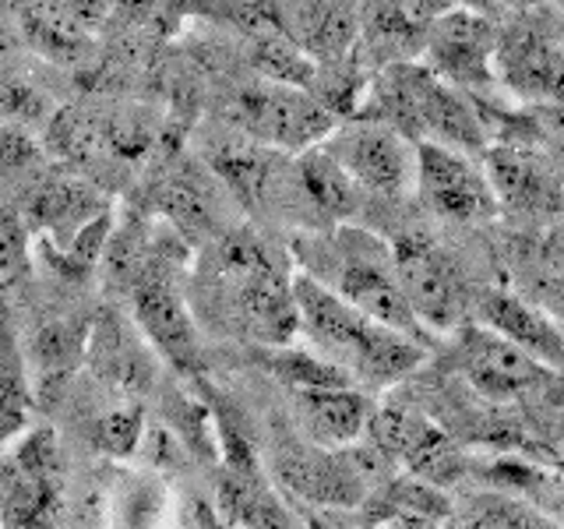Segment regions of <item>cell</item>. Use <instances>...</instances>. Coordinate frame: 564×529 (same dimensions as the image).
I'll return each mask as SVG.
<instances>
[{
	"label": "cell",
	"mask_w": 564,
	"mask_h": 529,
	"mask_svg": "<svg viewBox=\"0 0 564 529\" xmlns=\"http://www.w3.org/2000/svg\"><path fill=\"white\" fill-rule=\"evenodd\" d=\"M191 290L194 311L254 346H286L300 335L293 272L251 229L212 237Z\"/></svg>",
	"instance_id": "obj_1"
},
{
	"label": "cell",
	"mask_w": 564,
	"mask_h": 529,
	"mask_svg": "<svg viewBox=\"0 0 564 529\" xmlns=\"http://www.w3.org/2000/svg\"><path fill=\"white\" fill-rule=\"evenodd\" d=\"M293 300L300 335H307L311 349L339 364L352 381L395 385L427 357L420 339L367 317L307 272H293Z\"/></svg>",
	"instance_id": "obj_2"
},
{
	"label": "cell",
	"mask_w": 564,
	"mask_h": 529,
	"mask_svg": "<svg viewBox=\"0 0 564 529\" xmlns=\"http://www.w3.org/2000/svg\"><path fill=\"white\" fill-rule=\"evenodd\" d=\"M357 117L381 120L416 145L434 141L466 155H484L490 141L484 117L463 88L441 82L427 64L416 61L384 64L370 78Z\"/></svg>",
	"instance_id": "obj_3"
},
{
	"label": "cell",
	"mask_w": 564,
	"mask_h": 529,
	"mask_svg": "<svg viewBox=\"0 0 564 529\" xmlns=\"http://www.w3.org/2000/svg\"><path fill=\"white\" fill-rule=\"evenodd\" d=\"M300 255H304V269L300 272L325 282L328 290H335L357 311L375 317V322L423 343V325L399 287L392 244L388 240H381L364 226L343 223L332 226L328 237L304 244Z\"/></svg>",
	"instance_id": "obj_4"
},
{
	"label": "cell",
	"mask_w": 564,
	"mask_h": 529,
	"mask_svg": "<svg viewBox=\"0 0 564 529\" xmlns=\"http://www.w3.org/2000/svg\"><path fill=\"white\" fill-rule=\"evenodd\" d=\"M64 452L53 428H29L0 452V526L67 529Z\"/></svg>",
	"instance_id": "obj_5"
},
{
	"label": "cell",
	"mask_w": 564,
	"mask_h": 529,
	"mask_svg": "<svg viewBox=\"0 0 564 529\" xmlns=\"http://www.w3.org/2000/svg\"><path fill=\"white\" fill-rule=\"evenodd\" d=\"M229 128L275 152H307L335 131V117L328 106L304 85H286L261 78L243 85L226 106Z\"/></svg>",
	"instance_id": "obj_6"
},
{
	"label": "cell",
	"mask_w": 564,
	"mask_h": 529,
	"mask_svg": "<svg viewBox=\"0 0 564 529\" xmlns=\"http://www.w3.org/2000/svg\"><path fill=\"white\" fill-rule=\"evenodd\" d=\"M498 85L536 106H564V32L554 14L529 11L498 29Z\"/></svg>",
	"instance_id": "obj_7"
},
{
	"label": "cell",
	"mask_w": 564,
	"mask_h": 529,
	"mask_svg": "<svg viewBox=\"0 0 564 529\" xmlns=\"http://www.w3.org/2000/svg\"><path fill=\"white\" fill-rule=\"evenodd\" d=\"M322 145L360 184L364 194L399 198L416 181V141L381 120L357 117L349 123H335V131Z\"/></svg>",
	"instance_id": "obj_8"
},
{
	"label": "cell",
	"mask_w": 564,
	"mask_h": 529,
	"mask_svg": "<svg viewBox=\"0 0 564 529\" xmlns=\"http://www.w3.org/2000/svg\"><path fill=\"white\" fill-rule=\"evenodd\" d=\"M423 57L441 82L463 88L466 96L498 88V29L473 8L452 4L441 11L423 43Z\"/></svg>",
	"instance_id": "obj_9"
},
{
	"label": "cell",
	"mask_w": 564,
	"mask_h": 529,
	"mask_svg": "<svg viewBox=\"0 0 564 529\" xmlns=\"http://www.w3.org/2000/svg\"><path fill=\"white\" fill-rule=\"evenodd\" d=\"M392 258H395L399 287L423 328H452L463 322V314L469 307L466 279L445 247H437L431 237L416 234L395 240Z\"/></svg>",
	"instance_id": "obj_10"
},
{
	"label": "cell",
	"mask_w": 564,
	"mask_h": 529,
	"mask_svg": "<svg viewBox=\"0 0 564 529\" xmlns=\"http://www.w3.org/2000/svg\"><path fill=\"white\" fill-rule=\"evenodd\" d=\"M420 202L427 205L437 219H448L458 226L484 223L498 212V198L487 181L484 166L476 155H466L448 145L423 141L416 145V181Z\"/></svg>",
	"instance_id": "obj_11"
},
{
	"label": "cell",
	"mask_w": 564,
	"mask_h": 529,
	"mask_svg": "<svg viewBox=\"0 0 564 529\" xmlns=\"http://www.w3.org/2000/svg\"><path fill=\"white\" fill-rule=\"evenodd\" d=\"M484 173L498 208L519 216H554L564 208V159L519 141H494L484 152Z\"/></svg>",
	"instance_id": "obj_12"
},
{
	"label": "cell",
	"mask_w": 564,
	"mask_h": 529,
	"mask_svg": "<svg viewBox=\"0 0 564 529\" xmlns=\"http://www.w3.org/2000/svg\"><path fill=\"white\" fill-rule=\"evenodd\" d=\"M458 364L476 392L494 402L543 396L554 378V367L540 364L533 353H525L487 325L466 328L463 343H458Z\"/></svg>",
	"instance_id": "obj_13"
},
{
	"label": "cell",
	"mask_w": 564,
	"mask_h": 529,
	"mask_svg": "<svg viewBox=\"0 0 564 529\" xmlns=\"http://www.w3.org/2000/svg\"><path fill=\"white\" fill-rule=\"evenodd\" d=\"M159 360L145 335L138 332L134 322H120L117 314L93 317V332H88L85 364L93 378L110 392L113 399H138L152 388Z\"/></svg>",
	"instance_id": "obj_14"
},
{
	"label": "cell",
	"mask_w": 564,
	"mask_h": 529,
	"mask_svg": "<svg viewBox=\"0 0 564 529\" xmlns=\"http://www.w3.org/2000/svg\"><path fill=\"white\" fill-rule=\"evenodd\" d=\"M275 22L314 64H335L360 46L364 0H282Z\"/></svg>",
	"instance_id": "obj_15"
},
{
	"label": "cell",
	"mask_w": 564,
	"mask_h": 529,
	"mask_svg": "<svg viewBox=\"0 0 564 529\" xmlns=\"http://www.w3.org/2000/svg\"><path fill=\"white\" fill-rule=\"evenodd\" d=\"M275 481L286 487L293 498L314 508H360L367 501L364 487L357 484L343 463L339 449H286L275 458Z\"/></svg>",
	"instance_id": "obj_16"
},
{
	"label": "cell",
	"mask_w": 564,
	"mask_h": 529,
	"mask_svg": "<svg viewBox=\"0 0 564 529\" xmlns=\"http://www.w3.org/2000/svg\"><path fill=\"white\" fill-rule=\"evenodd\" d=\"M375 402L357 385H325V388H296L293 413L300 431L317 449H343L360 441Z\"/></svg>",
	"instance_id": "obj_17"
},
{
	"label": "cell",
	"mask_w": 564,
	"mask_h": 529,
	"mask_svg": "<svg viewBox=\"0 0 564 529\" xmlns=\"http://www.w3.org/2000/svg\"><path fill=\"white\" fill-rule=\"evenodd\" d=\"M473 304L480 314V325L501 332L505 339L533 353L540 364L554 370L564 367V325H557L546 311L508 290H484Z\"/></svg>",
	"instance_id": "obj_18"
},
{
	"label": "cell",
	"mask_w": 564,
	"mask_h": 529,
	"mask_svg": "<svg viewBox=\"0 0 564 529\" xmlns=\"http://www.w3.org/2000/svg\"><path fill=\"white\" fill-rule=\"evenodd\" d=\"M216 498H219L216 508L240 529H300L286 501L264 484L261 469L226 466Z\"/></svg>",
	"instance_id": "obj_19"
},
{
	"label": "cell",
	"mask_w": 564,
	"mask_h": 529,
	"mask_svg": "<svg viewBox=\"0 0 564 529\" xmlns=\"http://www.w3.org/2000/svg\"><path fill=\"white\" fill-rule=\"evenodd\" d=\"M88 332L93 322L88 317H53L43 322L32 335V370L40 396H50L53 388H64L70 370L85 364Z\"/></svg>",
	"instance_id": "obj_20"
},
{
	"label": "cell",
	"mask_w": 564,
	"mask_h": 529,
	"mask_svg": "<svg viewBox=\"0 0 564 529\" xmlns=\"http://www.w3.org/2000/svg\"><path fill=\"white\" fill-rule=\"evenodd\" d=\"M519 287L525 290L529 304L546 311L557 325H564V244L543 240L522 255Z\"/></svg>",
	"instance_id": "obj_21"
},
{
	"label": "cell",
	"mask_w": 564,
	"mask_h": 529,
	"mask_svg": "<svg viewBox=\"0 0 564 529\" xmlns=\"http://www.w3.org/2000/svg\"><path fill=\"white\" fill-rule=\"evenodd\" d=\"M258 360L264 364L269 375H275L286 385L290 392H296V388H325V385H357L339 364H332L317 349H296L293 343L261 346Z\"/></svg>",
	"instance_id": "obj_22"
},
{
	"label": "cell",
	"mask_w": 564,
	"mask_h": 529,
	"mask_svg": "<svg viewBox=\"0 0 564 529\" xmlns=\"http://www.w3.org/2000/svg\"><path fill=\"white\" fill-rule=\"evenodd\" d=\"M88 438L106 455L128 458L145 445V413L138 399H117L88 420Z\"/></svg>",
	"instance_id": "obj_23"
},
{
	"label": "cell",
	"mask_w": 564,
	"mask_h": 529,
	"mask_svg": "<svg viewBox=\"0 0 564 529\" xmlns=\"http://www.w3.org/2000/svg\"><path fill=\"white\" fill-rule=\"evenodd\" d=\"M402 463L410 466L416 476H423L427 484H452L458 473H463V452H458L452 441L441 434L434 423L427 420L410 452L402 455Z\"/></svg>",
	"instance_id": "obj_24"
},
{
	"label": "cell",
	"mask_w": 564,
	"mask_h": 529,
	"mask_svg": "<svg viewBox=\"0 0 564 529\" xmlns=\"http://www.w3.org/2000/svg\"><path fill=\"white\" fill-rule=\"evenodd\" d=\"M166 494L152 476H123L117 487V498L110 501V511L117 519V529H152L155 519L163 516Z\"/></svg>",
	"instance_id": "obj_25"
},
{
	"label": "cell",
	"mask_w": 564,
	"mask_h": 529,
	"mask_svg": "<svg viewBox=\"0 0 564 529\" xmlns=\"http://www.w3.org/2000/svg\"><path fill=\"white\" fill-rule=\"evenodd\" d=\"M32 269L29 255V223L18 212L0 216V290L18 287Z\"/></svg>",
	"instance_id": "obj_26"
},
{
	"label": "cell",
	"mask_w": 564,
	"mask_h": 529,
	"mask_svg": "<svg viewBox=\"0 0 564 529\" xmlns=\"http://www.w3.org/2000/svg\"><path fill=\"white\" fill-rule=\"evenodd\" d=\"M194 519H198V529H240L229 522L219 508H208V505H194Z\"/></svg>",
	"instance_id": "obj_27"
},
{
	"label": "cell",
	"mask_w": 564,
	"mask_h": 529,
	"mask_svg": "<svg viewBox=\"0 0 564 529\" xmlns=\"http://www.w3.org/2000/svg\"><path fill=\"white\" fill-rule=\"evenodd\" d=\"M307 529H352V526L343 522V519H335V516H328V511H322V516L307 519Z\"/></svg>",
	"instance_id": "obj_28"
},
{
	"label": "cell",
	"mask_w": 564,
	"mask_h": 529,
	"mask_svg": "<svg viewBox=\"0 0 564 529\" xmlns=\"http://www.w3.org/2000/svg\"><path fill=\"white\" fill-rule=\"evenodd\" d=\"M551 4L557 8V14H564V0H551Z\"/></svg>",
	"instance_id": "obj_29"
}]
</instances>
